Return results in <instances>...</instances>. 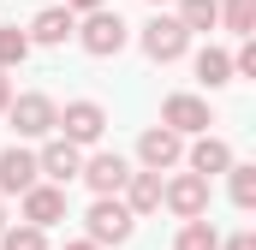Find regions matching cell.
Segmentation results:
<instances>
[{
	"label": "cell",
	"mask_w": 256,
	"mask_h": 250,
	"mask_svg": "<svg viewBox=\"0 0 256 250\" xmlns=\"http://www.w3.org/2000/svg\"><path fill=\"white\" fill-rule=\"evenodd\" d=\"M72 30H78V18H72L66 6H42V12L30 18V30H24V36H30V48H60Z\"/></svg>",
	"instance_id": "cell-14"
},
{
	"label": "cell",
	"mask_w": 256,
	"mask_h": 250,
	"mask_svg": "<svg viewBox=\"0 0 256 250\" xmlns=\"http://www.w3.org/2000/svg\"><path fill=\"white\" fill-rule=\"evenodd\" d=\"M36 173H42L48 185H60V190H66L78 173H84V149H72L66 137H48V143L36 149Z\"/></svg>",
	"instance_id": "cell-8"
},
{
	"label": "cell",
	"mask_w": 256,
	"mask_h": 250,
	"mask_svg": "<svg viewBox=\"0 0 256 250\" xmlns=\"http://www.w3.org/2000/svg\"><path fill=\"white\" fill-rule=\"evenodd\" d=\"M161 125H167L173 137H202V131L214 125V114H208L202 96H167V102H161Z\"/></svg>",
	"instance_id": "cell-7"
},
{
	"label": "cell",
	"mask_w": 256,
	"mask_h": 250,
	"mask_svg": "<svg viewBox=\"0 0 256 250\" xmlns=\"http://www.w3.org/2000/svg\"><path fill=\"white\" fill-rule=\"evenodd\" d=\"M12 108V84H6V72H0V114Z\"/></svg>",
	"instance_id": "cell-26"
},
{
	"label": "cell",
	"mask_w": 256,
	"mask_h": 250,
	"mask_svg": "<svg viewBox=\"0 0 256 250\" xmlns=\"http://www.w3.org/2000/svg\"><path fill=\"white\" fill-rule=\"evenodd\" d=\"M30 60V36L12 24V30H0V72H12V66H24Z\"/></svg>",
	"instance_id": "cell-21"
},
{
	"label": "cell",
	"mask_w": 256,
	"mask_h": 250,
	"mask_svg": "<svg viewBox=\"0 0 256 250\" xmlns=\"http://www.w3.org/2000/svg\"><path fill=\"white\" fill-rule=\"evenodd\" d=\"M120 202L131 208V220H137V214H155V208H161V173H131L126 190H120Z\"/></svg>",
	"instance_id": "cell-15"
},
{
	"label": "cell",
	"mask_w": 256,
	"mask_h": 250,
	"mask_svg": "<svg viewBox=\"0 0 256 250\" xmlns=\"http://www.w3.org/2000/svg\"><path fill=\"white\" fill-rule=\"evenodd\" d=\"M6 226H12V220H6V202H0V232H6Z\"/></svg>",
	"instance_id": "cell-28"
},
{
	"label": "cell",
	"mask_w": 256,
	"mask_h": 250,
	"mask_svg": "<svg viewBox=\"0 0 256 250\" xmlns=\"http://www.w3.org/2000/svg\"><path fill=\"white\" fill-rule=\"evenodd\" d=\"M66 12L78 18V12H102V0H66Z\"/></svg>",
	"instance_id": "cell-25"
},
{
	"label": "cell",
	"mask_w": 256,
	"mask_h": 250,
	"mask_svg": "<svg viewBox=\"0 0 256 250\" xmlns=\"http://www.w3.org/2000/svg\"><path fill=\"white\" fill-rule=\"evenodd\" d=\"M54 131H60L72 149H84V143H102V131H108V108H102V102H66Z\"/></svg>",
	"instance_id": "cell-3"
},
{
	"label": "cell",
	"mask_w": 256,
	"mask_h": 250,
	"mask_svg": "<svg viewBox=\"0 0 256 250\" xmlns=\"http://www.w3.org/2000/svg\"><path fill=\"white\" fill-rule=\"evenodd\" d=\"M149 6H161V0H149Z\"/></svg>",
	"instance_id": "cell-29"
},
{
	"label": "cell",
	"mask_w": 256,
	"mask_h": 250,
	"mask_svg": "<svg viewBox=\"0 0 256 250\" xmlns=\"http://www.w3.org/2000/svg\"><path fill=\"white\" fill-rule=\"evenodd\" d=\"M78 179L96 190V196H120L126 179H131V167H126V155H108V149H102V155H90V161H84V173H78Z\"/></svg>",
	"instance_id": "cell-12"
},
{
	"label": "cell",
	"mask_w": 256,
	"mask_h": 250,
	"mask_svg": "<svg viewBox=\"0 0 256 250\" xmlns=\"http://www.w3.org/2000/svg\"><path fill=\"white\" fill-rule=\"evenodd\" d=\"M60 250H96V244H90V238H72V244H60Z\"/></svg>",
	"instance_id": "cell-27"
},
{
	"label": "cell",
	"mask_w": 256,
	"mask_h": 250,
	"mask_svg": "<svg viewBox=\"0 0 256 250\" xmlns=\"http://www.w3.org/2000/svg\"><path fill=\"white\" fill-rule=\"evenodd\" d=\"M72 36L84 42V54H96V60H114V54L131 42V24L120 18V12H108V6H102V12H84V24H78Z\"/></svg>",
	"instance_id": "cell-1"
},
{
	"label": "cell",
	"mask_w": 256,
	"mask_h": 250,
	"mask_svg": "<svg viewBox=\"0 0 256 250\" xmlns=\"http://www.w3.org/2000/svg\"><path fill=\"white\" fill-rule=\"evenodd\" d=\"M6 120H12V131H18V137H48V131L60 125V108H54L42 90H30V96H18V102L6 108Z\"/></svg>",
	"instance_id": "cell-5"
},
{
	"label": "cell",
	"mask_w": 256,
	"mask_h": 250,
	"mask_svg": "<svg viewBox=\"0 0 256 250\" xmlns=\"http://www.w3.org/2000/svg\"><path fill=\"white\" fill-rule=\"evenodd\" d=\"M196 84H202V90H226V84H232V54L202 48V54H196Z\"/></svg>",
	"instance_id": "cell-16"
},
{
	"label": "cell",
	"mask_w": 256,
	"mask_h": 250,
	"mask_svg": "<svg viewBox=\"0 0 256 250\" xmlns=\"http://www.w3.org/2000/svg\"><path fill=\"white\" fill-rule=\"evenodd\" d=\"M30 185H42V173H36V149H24V143L0 149V196H24Z\"/></svg>",
	"instance_id": "cell-10"
},
{
	"label": "cell",
	"mask_w": 256,
	"mask_h": 250,
	"mask_svg": "<svg viewBox=\"0 0 256 250\" xmlns=\"http://www.w3.org/2000/svg\"><path fill=\"white\" fill-rule=\"evenodd\" d=\"M173 250H220L214 220H208V214H202V220H185V226H179V238H173Z\"/></svg>",
	"instance_id": "cell-18"
},
{
	"label": "cell",
	"mask_w": 256,
	"mask_h": 250,
	"mask_svg": "<svg viewBox=\"0 0 256 250\" xmlns=\"http://www.w3.org/2000/svg\"><path fill=\"white\" fill-rule=\"evenodd\" d=\"M185 48H191V36L179 30V18H161V12H155V18L143 24V54H149L155 66H173V60H185Z\"/></svg>",
	"instance_id": "cell-6"
},
{
	"label": "cell",
	"mask_w": 256,
	"mask_h": 250,
	"mask_svg": "<svg viewBox=\"0 0 256 250\" xmlns=\"http://www.w3.org/2000/svg\"><path fill=\"white\" fill-rule=\"evenodd\" d=\"M220 250H256V232H232V238H226Z\"/></svg>",
	"instance_id": "cell-24"
},
{
	"label": "cell",
	"mask_w": 256,
	"mask_h": 250,
	"mask_svg": "<svg viewBox=\"0 0 256 250\" xmlns=\"http://www.w3.org/2000/svg\"><path fill=\"white\" fill-rule=\"evenodd\" d=\"M226 179H232V208H244V214H250V208H256V167L232 161V167H226Z\"/></svg>",
	"instance_id": "cell-20"
},
{
	"label": "cell",
	"mask_w": 256,
	"mask_h": 250,
	"mask_svg": "<svg viewBox=\"0 0 256 250\" xmlns=\"http://www.w3.org/2000/svg\"><path fill=\"white\" fill-rule=\"evenodd\" d=\"M0 250H48V232H36V226H24V220H18V226H6V232H0Z\"/></svg>",
	"instance_id": "cell-22"
},
{
	"label": "cell",
	"mask_w": 256,
	"mask_h": 250,
	"mask_svg": "<svg viewBox=\"0 0 256 250\" xmlns=\"http://www.w3.org/2000/svg\"><path fill=\"white\" fill-rule=\"evenodd\" d=\"M185 161H191L185 173H196V179H214V173H226V167H232V143H226V137H214V131H202L191 149H185Z\"/></svg>",
	"instance_id": "cell-13"
},
{
	"label": "cell",
	"mask_w": 256,
	"mask_h": 250,
	"mask_svg": "<svg viewBox=\"0 0 256 250\" xmlns=\"http://www.w3.org/2000/svg\"><path fill=\"white\" fill-rule=\"evenodd\" d=\"M220 24H226L232 36L250 42V30H256V0H220Z\"/></svg>",
	"instance_id": "cell-19"
},
{
	"label": "cell",
	"mask_w": 256,
	"mask_h": 250,
	"mask_svg": "<svg viewBox=\"0 0 256 250\" xmlns=\"http://www.w3.org/2000/svg\"><path fill=\"white\" fill-rule=\"evenodd\" d=\"M220 24V0H179V30L196 36V30H214Z\"/></svg>",
	"instance_id": "cell-17"
},
{
	"label": "cell",
	"mask_w": 256,
	"mask_h": 250,
	"mask_svg": "<svg viewBox=\"0 0 256 250\" xmlns=\"http://www.w3.org/2000/svg\"><path fill=\"white\" fill-rule=\"evenodd\" d=\"M161 202H167L179 220H202V214H208V179L173 173V179H161Z\"/></svg>",
	"instance_id": "cell-4"
},
{
	"label": "cell",
	"mask_w": 256,
	"mask_h": 250,
	"mask_svg": "<svg viewBox=\"0 0 256 250\" xmlns=\"http://www.w3.org/2000/svg\"><path fill=\"white\" fill-rule=\"evenodd\" d=\"M232 78H256V42H244V48L232 54Z\"/></svg>",
	"instance_id": "cell-23"
},
{
	"label": "cell",
	"mask_w": 256,
	"mask_h": 250,
	"mask_svg": "<svg viewBox=\"0 0 256 250\" xmlns=\"http://www.w3.org/2000/svg\"><path fill=\"white\" fill-rule=\"evenodd\" d=\"M131 226H137V220H131V208L120 202V196H96V202H90V214H84V238H90L96 250L126 244Z\"/></svg>",
	"instance_id": "cell-2"
},
{
	"label": "cell",
	"mask_w": 256,
	"mask_h": 250,
	"mask_svg": "<svg viewBox=\"0 0 256 250\" xmlns=\"http://www.w3.org/2000/svg\"><path fill=\"white\" fill-rule=\"evenodd\" d=\"M18 208H24V226L48 232L54 220H66V190L60 185H30L24 196H18Z\"/></svg>",
	"instance_id": "cell-11"
},
{
	"label": "cell",
	"mask_w": 256,
	"mask_h": 250,
	"mask_svg": "<svg viewBox=\"0 0 256 250\" xmlns=\"http://www.w3.org/2000/svg\"><path fill=\"white\" fill-rule=\"evenodd\" d=\"M137 161H143V173H167V167L185 161V137H173L167 125H149L137 137Z\"/></svg>",
	"instance_id": "cell-9"
}]
</instances>
